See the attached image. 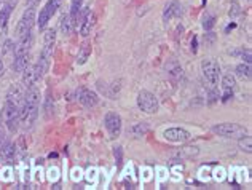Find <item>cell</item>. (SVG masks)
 <instances>
[{
	"label": "cell",
	"instance_id": "6da1fadb",
	"mask_svg": "<svg viewBox=\"0 0 252 190\" xmlns=\"http://www.w3.org/2000/svg\"><path fill=\"white\" fill-rule=\"evenodd\" d=\"M23 97L24 93L19 85H11L10 90L6 91L5 106H3V122L11 133H16L19 127V112H21Z\"/></svg>",
	"mask_w": 252,
	"mask_h": 190
},
{
	"label": "cell",
	"instance_id": "7a4b0ae2",
	"mask_svg": "<svg viewBox=\"0 0 252 190\" xmlns=\"http://www.w3.org/2000/svg\"><path fill=\"white\" fill-rule=\"evenodd\" d=\"M38 107H40V91L35 87H31L26 90L23 104H21V112H19V123L23 128L31 129L34 127L38 117Z\"/></svg>",
	"mask_w": 252,
	"mask_h": 190
},
{
	"label": "cell",
	"instance_id": "3957f363",
	"mask_svg": "<svg viewBox=\"0 0 252 190\" xmlns=\"http://www.w3.org/2000/svg\"><path fill=\"white\" fill-rule=\"evenodd\" d=\"M211 129H212V133H214V134L227 137V139H241V137L249 134V131H248L246 127L238 125V123H230V122L219 123V125H214Z\"/></svg>",
	"mask_w": 252,
	"mask_h": 190
},
{
	"label": "cell",
	"instance_id": "277c9868",
	"mask_svg": "<svg viewBox=\"0 0 252 190\" xmlns=\"http://www.w3.org/2000/svg\"><path fill=\"white\" fill-rule=\"evenodd\" d=\"M201 72L204 82L208 83L209 90H217L219 80H220V64L214 58H208L201 63Z\"/></svg>",
	"mask_w": 252,
	"mask_h": 190
},
{
	"label": "cell",
	"instance_id": "5b68a950",
	"mask_svg": "<svg viewBox=\"0 0 252 190\" xmlns=\"http://www.w3.org/2000/svg\"><path fill=\"white\" fill-rule=\"evenodd\" d=\"M137 107L142 110L144 114H155L158 112V107H160V102H158V97L150 93L147 90L139 91L137 95Z\"/></svg>",
	"mask_w": 252,
	"mask_h": 190
},
{
	"label": "cell",
	"instance_id": "8992f818",
	"mask_svg": "<svg viewBox=\"0 0 252 190\" xmlns=\"http://www.w3.org/2000/svg\"><path fill=\"white\" fill-rule=\"evenodd\" d=\"M34 24H35V8H28L16 26V38L32 35Z\"/></svg>",
	"mask_w": 252,
	"mask_h": 190
},
{
	"label": "cell",
	"instance_id": "52a82bcc",
	"mask_svg": "<svg viewBox=\"0 0 252 190\" xmlns=\"http://www.w3.org/2000/svg\"><path fill=\"white\" fill-rule=\"evenodd\" d=\"M59 5H61V0H48V2L45 3V6L40 10V13H38V18H37V26L38 29L43 31L46 26H48L50 19L53 18V15L58 11Z\"/></svg>",
	"mask_w": 252,
	"mask_h": 190
},
{
	"label": "cell",
	"instance_id": "ba28073f",
	"mask_svg": "<svg viewBox=\"0 0 252 190\" xmlns=\"http://www.w3.org/2000/svg\"><path fill=\"white\" fill-rule=\"evenodd\" d=\"M104 125H105V129H107V133H109V136L112 137V139H117V137L122 134L123 123H122V117L118 115L117 112H107V114H105Z\"/></svg>",
	"mask_w": 252,
	"mask_h": 190
},
{
	"label": "cell",
	"instance_id": "9c48e42d",
	"mask_svg": "<svg viewBox=\"0 0 252 190\" xmlns=\"http://www.w3.org/2000/svg\"><path fill=\"white\" fill-rule=\"evenodd\" d=\"M163 136H164V139H166V141L176 142V144H184V142H187V141L191 139V134L184 128H168L163 133Z\"/></svg>",
	"mask_w": 252,
	"mask_h": 190
},
{
	"label": "cell",
	"instance_id": "30bf717a",
	"mask_svg": "<svg viewBox=\"0 0 252 190\" xmlns=\"http://www.w3.org/2000/svg\"><path fill=\"white\" fill-rule=\"evenodd\" d=\"M16 3H18V0H8V2L2 6V10H0V35H3L6 32V26H8L10 16L13 10H15Z\"/></svg>",
	"mask_w": 252,
	"mask_h": 190
},
{
	"label": "cell",
	"instance_id": "8fae6325",
	"mask_svg": "<svg viewBox=\"0 0 252 190\" xmlns=\"http://www.w3.org/2000/svg\"><path fill=\"white\" fill-rule=\"evenodd\" d=\"M77 99H78V102L82 104V106L88 107V109L94 107L96 104L99 102L97 95L94 93V91L88 90V88H80V90H78L77 91Z\"/></svg>",
	"mask_w": 252,
	"mask_h": 190
},
{
	"label": "cell",
	"instance_id": "7c38bea8",
	"mask_svg": "<svg viewBox=\"0 0 252 190\" xmlns=\"http://www.w3.org/2000/svg\"><path fill=\"white\" fill-rule=\"evenodd\" d=\"M184 13V6L179 0H172L166 6H164L163 11V21H171L172 18H181Z\"/></svg>",
	"mask_w": 252,
	"mask_h": 190
},
{
	"label": "cell",
	"instance_id": "4fadbf2b",
	"mask_svg": "<svg viewBox=\"0 0 252 190\" xmlns=\"http://www.w3.org/2000/svg\"><path fill=\"white\" fill-rule=\"evenodd\" d=\"M235 87H236V82H235V77L231 75H225L222 78V101H228L230 97H233L235 93Z\"/></svg>",
	"mask_w": 252,
	"mask_h": 190
},
{
	"label": "cell",
	"instance_id": "5bb4252c",
	"mask_svg": "<svg viewBox=\"0 0 252 190\" xmlns=\"http://www.w3.org/2000/svg\"><path fill=\"white\" fill-rule=\"evenodd\" d=\"M166 72H168V75L172 78L174 82H179L181 78L184 77V69H182V65L179 64L177 61H169L166 63Z\"/></svg>",
	"mask_w": 252,
	"mask_h": 190
},
{
	"label": "cell",
	"instance_id": "9a60e30c",
	"mask_svg": "<svg viewBox=\"0 0 252 190\" xmlns=\"http://www.w3.org/2000/svg\"><path fill=\"white\" fill-rule=\"evenodd\" d=\"M23 87L28 90L31 87H34V85L38 82L37 80V75H35V70H34V65H28L23 72Z\"/></svg>",
	"mask_w": 252,
	"mask_h": 190
},
{
	"label": "cell",
	"instance_id": "2e32d148",
	"mask_svg": "<svg viewBox=\"0 0 252 190\" xmlns=\"http://www.w3.org/2000/svg\"><path fill=\"white\" fill-rule=\"evenodd\" d=\"M78 26H80V34L83 37H88L91 34L93 28H94V15H93V13L90 11L88 15L83 18V21L78 24Z\"/></svg>",
	"mask_w": 252,
	"mask_h": 190
},
{
	"label": "cell",
	"instance_id": "e0dca14e",
	"mask_svg": "<svg viewBox=\"0 0 252 190\" xmlns=\"http://www.w3.org/2000/svg\"><path fill=\"white\" fill-rule=\"evenodd\" d=\"M91 56V45L88 42H83L78 48V56H77V64L78 65H83L86 61L90 60Z\"/></svg>",
	"mask_w": 252,
	"mask_h": 190
},
{
	"label": "cell",
	"instance_id": "ac0fdd59",
	"mask_svg": "<svg viewBox=\"0 0 252 190\" xmlns=\"http://www.w3.org/2000/svg\"><path fill=\"white\" fill-rule=\"evenodd\" d=\"M15 146H13L11 142L6 141L2 147H0V158H2L3 161H11L13 158H15Z\"/></svg>",
	"mask_w": 252,
	"mask_h": 190
},
{
	"label": "cell",
	"instance_id": "d6986e66",
	"mask_svg": "<svg viewBox=\"0 0 252 190\" xmlns=\"http://www.w3.org/2000/svg\"><path fill=\"white\" fill-rule=\"evenodd\" d=\"M74 28H75L74 19L70 18V15H65L63 18V21H61V32H63L64 35H69V34H72Z\"/></svg>",
	"mask_w": 252,
	"mask_h": 190
},
{
	"label": "cell",
	"instance_id": "ffe728a7",
	"mask_svg": "<svg viewBox=\"0 0 252 190\" xmlns=\"http://www.w3.org/2000/svg\"><path fill=\"white\" fill-rule=\"evenodd\" d=\"M236 75L241 80H251V64L243 63L240 65H236Z\"/></svg>",
	"mask_w": 252,
	"mask_h": 190
},
{
	"label": "cell",
	"instance_id": "44dd1931",
	"mask_svg": "<svg viewBox=\"0 0 252 190\" xmlns=\"http://www.w3.org/2000/svg\"><path fill=\"white\" fill-rule=\"evenodd\" d=\"M238 141H240V149L243 150V152H248V154L252 152V139H251L249 134L241 137V139H238Z\"/></svg>",
	"mask_w": 252,
	"mask_h": 190
},
{
	"label": "cell",
	"instance_id": "7402d4cb",
	"mask_svg": "<svg viewBox=\"0 0 252 190\" xmlns=\"http://www.w3.org/2000/svg\"><path fill=\"white\" fill-rule=\"evenodd\" d=\"M82 5H83V0H72V5H70V18L74 19V23H75V18L78 15V11L82 10Z\"/></svg>",
	"mask_w": 252,
	"mask_h": 190
},
{
	"label": "cell",
	"instance_id": "603a6c76",
	"mask_svg": "<svg viewBox=\"0 0 252 190\" xmlns=\"http://www.w3.org/2000/svg\"><path fill=\"white\" fill-rule=\"evenodd\" d=\"M240 15H241V6H240V3L236 2V0H233V2H231V5H230L228 16L230 18H238Z\"/></svg>",
	"mask_w": 252,
	"mask_h": 190
},
{
	"label": "cell",
	"instance_id": "cb8c5ba5",
	"mask_svg": "<svg viewBox=\"0 0 252 190\" xmlns=\"http://www.w3.org/2000/svg\"><path fill=\"white\" fill-rule=\"evenodd\" d=\"M132 133H134L136 136H142V134H145L149 131V125L147 123H137V125H134L132 127Z\"/></svg>",
	"mask_w": 252,
	"mask_h": 190
},
{
	"label": "cell",
	"instance_id": "d4e9b609",
	"mask_svg": "<svg viewBox=\"0 0 252 190\" xmlns=\"http://www.w3.org/2000/svg\"><path fill=\"white\" fill-rule=\"evenodd\" d=\"M214 24H216V18L212 16V15H206L204 16V21H203V28L206 29V31H211L212 28H214Z\"/></svg>",
	"mask_w": 252,
	"mask_h": 190
},
{
	"label": "cell",
	"instance_id": "484cf974",
	"mask_svg": "<svg viewBox=\"0 0 252 190\" xmlns=\"http://www.w3.org/2000/svg\"><path fill=\"white\" fill-rule=\"evenodd\" d=\"M86 179L91 184H96V179H97V169L96 168H90L88 171H86Z\"/></svg>",
	"mask_w": 252,
	"mask_h": 190
},
{
	"label": "cell",
	"instance_id": "4316f807",
	"mask_svg": "<svg viewBox=\"0 0 252 190\" xmlns=\"http://www.w3.org/2000/svg\"><path fill=\"white\" fill-rule=\"evenodd\" d=\"M114 155H115V160H117V165L120 166L123 163V149L118 146V147H114Z\"/></svg>",
	"mask_w": 252,
	"mask_h": 190
},
{
	"label": "cell",
	"instance_id": "83f0119b",
	"mask_svg": "<svg viewBox=\"0 0 252 190\" xmlns=\"http://www.w3.org/2000/svg\"><path fill=\"white\" fill-rule=\"evenodd\" d=\"M214 178H216V181H219V182H222L223 179H225V169L222 168V166H219V168H216V171H214Z\"/></svg>",
	"mask_w": 252,
	"mask_h": 190
},
{
	"label": "cell",
	"instance_id": "f1b7e54d",
	"mask_svg": "<svg viewBox=\"0 0 252 190\" xmlns=\"http://www.w3.org/2000/svg\"><path fill=\"white\" fill-rule=\"evenodd\" d=\"M48 178H50V181H58L59 179V169L58 168H50L48 169Z\"/></svg>",
	"mask_w": 252,
	"mask_h": 190
},
{
	"label": "cell",
	"instance_id": "f546056e",
	"mask_svg": "<svg viewBox=\"0 0 252 190\" xmlns=\"http://www.w3.org/2000/svg\"><path fill=\"white\" fill-rule=\"evenodd\" d=\"M142 181H145V182H147V181H150L152 179V169L150 168H142Z\"/></svg>",
	"mask_w": 252,
	"mask_h": 190
},
{
	"label": "cell",
	"instance_id": "4dcf8cb0",
	"mask_svg": "<svg viewBox=\"0 0 252 190\" xmlns=\"http://www.w3.org/2000/svg\"><path fill=\"white\" fill-rule=\"evenodd\" d=\"M3 176H2V181H5V182H10L11 181V168H5L3 169V173H2Z\"/></svg>",
	"mask_w": 252,
	"mask_h": 190
},
{
	"label": "cell",
	"instance_id": "1f68e13d",
	"mask_svg": "<svg viewBox=\"0 0 252 190\" xmlns=\"http://www.w3.org/2000/svg\"><path fill=\"white\" fill-rule=\"evenodd\" d=\"M72 179H74V181H80L82 179V169L80 168H74V171H72Z\"/></svg>",
	"mask_w": 252,
	"mask_h": 190
},
{
	"label": "cell",
	"instance_id": "d6a6232c",
	"mask_svg": "<svg viewBox=\"0 0 252 190\" xmlns=\"http://www.w3.org/2000/svg\"><path fill=\"white\" fill-rule=\"evenodd\" d=\"M157 171H158V181L161 182V181L166 179V173H168V171H166V168H158Z\"/></svg>",
	"mask_w": 252,
	"mask_h": 190
},
{
	"label": "cell",
	"instance_id": "836d02e7",
	"mask_svg": "<svg viewBox=\"0 0 252 190\" xmlns=\"http://www.w3.org/2000/svg\"><path fill=\"white\" fill-rule=\"evenodd\" d=\"M243 60H244V63L246 64H251V50L249 48H246V50H243Z\"/></svg>",
	"mask_w": 252,
	"mask_h": 190
},
{
	"label": "cell",
	"instance_id": "e575fe53",
	"mask_svg": "<svg viewBox=\"0 0 252 190\" xmlns=\"http://www.w3.org/2000/svg\"><path fill=\"white\" fill-rule=\"evenodd\" d=\"M42 0H26V6H28V8H37V5Z\"/></svg>",
	"mask_w": 252,
	"mask_h": 190
},
{
	"label": "cell",
	"instance_id": "d590c367",
	"mask_svg": "<svg viewBox=\"0 0 252 190\" xmlns=\"http://www.w3.org/2000/svg\"><path fill=\"white\" fill-rule=\"evenodd\" d=\"M214 38H216V35L212 34V32H209V34L204 35V42H206V43H212V42H214Z\"/></svg>",
	"mask_w": 252,
	"mask_h": 190
},
{
	"label": "cell",
	"instance_id": "8d00e7d4",
	"mask_svg": "<svg viewBox=\"0 0 252 190\" xmlns=\"http://www.w3.org/2000/svg\"><path fill=\"white\" fill-rule=\"evenodd\" d=\"M6 142V136H5V131L0 128V147L3 146V144Z\"/></svg>",
	"mask_w": 252,
	"mask_h": 190
},
{
	"label": "cell",
	"instance_id": "74e56055",
	"mask_svg": "<svg viewBox=\"0 0 252 190\" xmlns=\"http://www.w3.org/2000/svg\"><path fill=\"white\" fill-rule=\"evenodd\" d=\"M5 75V65H3V60L2 56H0V78H2Z\"/></svg>",
	"mask_w": 252,
	"mask_h": 190
},
{
	"label": "cell",
	"instance_id": "f35d334b",
	"mask_svg": "<svg viewBox=\"0 0 252 190\" xmlns=\"http://www.w3.org/2000/svg\"><path fill=\"white\" fill-rule=\"evenodd\" d=\"M2 2H3V0H0V5H2Z\"/></svg>",
	"mask_w": 252,
	"mask_h": 190
}]
</instances>
